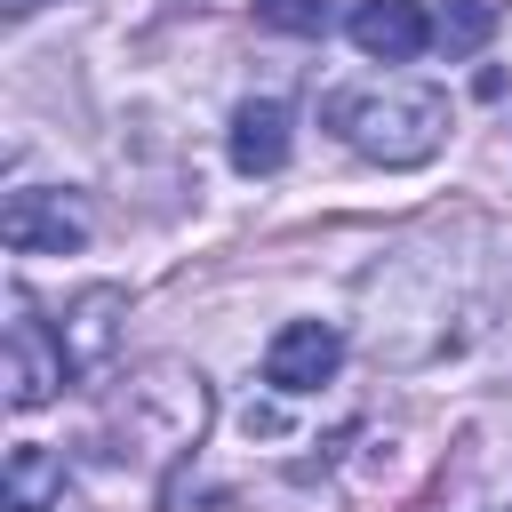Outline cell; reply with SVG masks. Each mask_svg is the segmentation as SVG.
<instances>
[{
	"mask_svg": "<svg viewBox=\"0 0 512 512\" xmlns=\"http://www.w3.org/2000/svg\"><path fill=\"white\" fill-rule=\"evenodd\" d=\"M320 120L376 168H424L448 144V96L424 80H360L320 104Z\"/></svg>",
	"mask_w": 512,
	"mask_h": 512,
	"instance_id": "cell-1",
	"label": "cell"
},
{
	"mask_svg": "<svg viewBox=\"0 0 512 512\" xmlns=\"http://www.w3.org/2000/svg\"><path fill=\"white\" fill-rule=\"evenodd\" d=\"M112 416H120V448H136L144 464H176L208 432V384L184 360H152V368L128 376V392H120Z\"/></svg>",
	"mask_w": 512,
	"mask_h": 512,
	"instance_id": "cell-2",
	"label": "cell"
},
{
	"mask_svg": "<svg viewBox=\"0 0 512 512\" xmlns=\"http://www.w3.org/2000/svg\"><path fill=\"white\" fill-rule=\"evenodd\" d=\"M64 376H72L64 328L32 320V304L16 296V320H8V376H0V384H8V408H40V400H56Z\"/></svg>",
	"mask_w": 512,
	"mask_h": 512,
	"instance_id": "cell-3",
	"label": "cell"
},
{
	"mask_svg": "<svg viewBox=\"0 0 512 512\" xmlns=\"http://www.w3.org/2000/svg\"><path fill=\"white\" fill-rule=\"evenodd\" d=\"M0 240L16 248V256H64V248H80L88 240V216L64 200V192H8L0 200Z\"/></svg>",
	"mask_w": 512,
	"mask_h": 512,
	"instance_id": "cell-4",
	"label": "cell"
},
{
	"mask_svg": "<svg viewBox=\"0 0 512 512\" xmlns=\"http://www.w3.org/2000/svg\"><path fill=\"white\" fill-rule=\"evenodd\" d=\"M336 368H344V336L328 320H288L264 344V384H280V392H320Z\"/></svg>",
	"mask_w": 512,
	"mask_h": 512,
	"instance_id": "cell-5",
	"label": "cell"
},
{
	"mask_svg": "<svg viewBox=\"0 0 512 512\" xmlns=\"http://www.w3.org/2000/svg\"><path fill=\"white\" fill-rule=\"evenodd\" d=\"M344 32H352L360 56H384V64H416L432 48V16L416 0H352Z\"/></svg>",
	"mask_w": 512,
	"mask_h": 512,
	"instance_id": "cell-6",
	"label": "cell"
},
{
	"mask_svg": "<svg viewBox=\"0 0 512 512\" xmlns=\"http://www.w3.org/2000/svg\"><path fill=\"white\" fill-rule=\"evenodd\" d=\"M120 312H128V288H80V296H72V312H64V352H72V376L112 360V344H120Z\"/></svg>",
	"mask_w": 512,
	"mask_h": 512,
	"instance_id": "cell-7",
	"label": "cell"
},
{
	"mask_svg": "<svg viewBox=\"0 0 512 512\" xmlns=\"http://www.w3.org/2000/svg\"><path fill=\"white\" fill-rule=\"evenodd\" d=\"M288 160V104L280 96H248L232 112V168L240 176H272Z\"/></svg>",
	"mask_w": 512,
	"mask_h": 512,
	"instance_id": "cell-8",
	"label": "cell"
},
{
	"mask_svg": "<svg viewBox=\"0 0 512 512\" xmlns=\"http://www.w3.org/2000/svg\"><path fill=\"white\" fill-rule=\"evenodd\" d=\"M0 504L8 512H64V456L40 440H16L8 472H0Z\"/></svg>",
	"mask_w": 512,
	"mask_h": 512,
	"instance_id": "cell-9",
	"label": "cell"
},
{
	"mask_svg": "<svg viewBox=\"0 0 512 512\" xmlns=\"http://www.w3.org/2000/svg\"><path fill=\"white\" fill-rule=\"evenodd\" d=\"M488 32H496V8H488V0H448V8L432 16V40H440L448 56H472Z\"/></svg>",
	"mask_w": 512,
	"mask_h": 512,
	"instance_id": "cell-10",
	"label": "cell"
},
{
	"mask_svg": "<svg viewBox=\"0 0 512 512\" xmlns=\"http://www.w3.org/2000/svg\"><path fill=\"white\" fill-rule=\"evenodd\" d=\"M256 24H272V32H328V0H256Z\"/></svg>",
	"mask_w": 512,
	"mask_h": 512,
	"instance_id": "cell-11",
	"label": "cell"
}]
</instances>
